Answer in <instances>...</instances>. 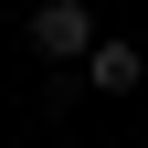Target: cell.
Listing matches in <instances>:
<instances>
[{"label":"cell","mask_w":148,"mask_h":148,"mask_svg":"<svg viewBox=\"0 0 148 148\" xmlns=\"http://www.w3.org/2000/svg\"><path fill=\"white\" fill-rule=\"evenodd\" d=\"M32 53H42V64L53 74H74V64H95V42H106V32H95V11H85V0H42V11H32Z\"/></svg>","instance_id":"1"},{"label":"cell","mask_w":148,"mask_h":148,"mask_svg":"<svg viewBox=\"0 0 148 148\" xmlns=\"http://www.w3.org/2000/svg\"><path fill=\"white\" fill-rule=\"evenodd\" d=\"M85 95H138V42H116V32H106L95 64H85Z\"/></svg>","instance_id":"2"}]
</instances>
